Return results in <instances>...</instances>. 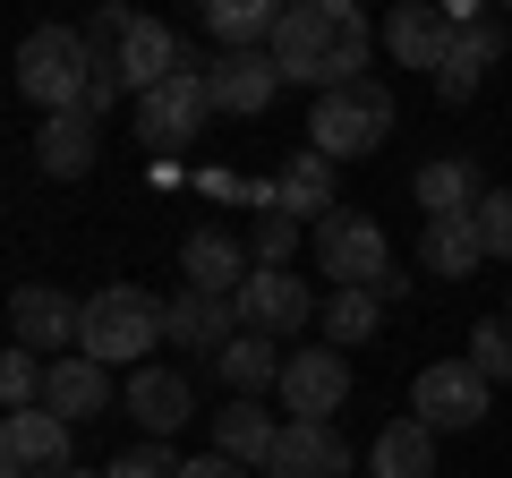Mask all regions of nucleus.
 Masks as SVG:
<instances>
[{
    "label": "nucleus",
    "instance_id": "nucleus-1",
    "mask_svg": "<svg viewBox=\"0 0 512 478\" xmlns=\"http://www.w3.org/2000/svg\"><path fill=\"white\" fill-rule=\"evenodd\" d=\"M367 52H376V26L359 18V0H291L274 26V69L282 86H350V77H376L367 69Z\"/></svg>",
    "mask_w": 512,
    "mask_h": 478
},
{
    "label": "nucleus",
    "instance_id": "nucleus-2",
    "mask_svg": "<svg viewBox=\"0 0 512 478\" xmlns=\"http://www.w3.org/2000/svg\"><path fill=\"white\" fill-rule=\"evenodd\" d=\"M316 274H325L333 291H376V299H402L410 291V274L393 265L384 222L359 214V205H333V214L316 222Z\"/></svg>",
    "mask_w": 512,
    "mask_h": 478
},
{
    "label": "nucleus",
    "instance_id": "nucleus-3",
    "mask_svg": "<svg viewBox=\"0 0 512 478\" xmlns=\"http://www.w3.org/2000/svg\"><path fill=\"white\" fill-rule=\"evenodd\" d=\"M154 342H171V299L137 291V282H103L86 299V325H77V350L94 368H137Z\"/></svg>",
    "mask_w": 512,
    "mask_h": 478
},
{
    "label": "nucleus",
    "instance_id": "nucleus-4",
    "mask_svg": "<svg viewBox=\"0 0 512 478\" xmlns=\"http://www.w3.org/2000/svg\"><path fill=\"white\" fill-rule=\"evenodd\" d=\"M384 137H393V94H384V77H350V86L316 94V111H308V154H325L333 171H342V163H367Z\"/></svg>",
    "mask_w": 512,
    "mask_h": 478
},
{
    "label": "nucleus",
    "instance_id": "nucleus-5",
    "mask_svg": "<svg viewBox=\"0 0 512 478\" xmlns=\"http://www.w3.org/2000/svg\"><path fill=\"white\" fill-rule=\"evenodd\" d=\"M86 86H94V43L77 26H35L18 43V94L43 103V120L52 111H86Z\"/></svg>",
    "mask_w": 512,
    "mask_h": 478
},
{
    "label": "nucleus",
    "instance_id": "nucleus-6",
    "mask_svg": "<svg viewBox=\"0 0 512 478\" xmlns=\"http://www.w3.org/2000/svg\"><path fill=\"white\" fill-rule=\"evenodd\" d=\"M77 470V427L52 410H9L0 419V478H69Z\"/></svg>",
    "mask_w": 512,
    "mask_h": 478
},
{
    "label": "nucleus",
    "instance_id": "nucleus-7",
    "mask_svg": "<svg viewBox=\"0 0 512 478\" xmlns=\"http://www.w3.org/2000/svg\"><path fill=\"white\" fill-rule=\"evenodd\" d=\"M77 325H86V299L52 291V282H18L9 291V342L35 350V359H77Z\"/></svg>",
    "mask_w": 512,
    "mask_h": 478
},
{
    "label": "nucleus",
    "instance_id": "nucleus-8",
    "mask_svg": "<svg viewBox=\"0 0 512 478\" xmlns=\"http://www.w3.org/2000/svg\"><path fill=\"white\" fill-rule=\"evenodd\" d=\"M487 402H495V385L470 368V359H436V368H419V385H410V419L419 427H478L487 419Z\"/></svg>",
    "mask_w": 512,
    "mask_h": 478
},
{
    "label": "nucleus",
    "instance_id": "nucleus-9",
    "mask_svg": "<svg viewBox=\"0 0 512 478\" xmlns=\"http://www.w3.org/2000/svg\"><path fill=\"white\" fill-rule=\"evenodd\" d=\"M214 120V94H205V60H188L171 86H154L146 103H137V137H146L154 154H180L188 137Z\"/></svg>",
    "mask_w": 512,
    "mask_h": 478
},
{
    "label": "nucleus",
    "instance_id": "nucleus-10",
    "mask_svg": "<svg viewBox=\"0 0 512 478\" xmlns=\"http://www.w3.org/2000/svg\"><path fill=\"white\" fill-rule=\"evenodd\" d=\"M282 402H291V419H333V410L350 402V359L333 342H308L282 359Z\"/></svg>",
    "mask_w": 512,
    "mask_h": 478
},
{
    "label": "nucleus",
    "instance_id": "nucleus-11",
    "mask_svg": "<svg viewBox=\"0 0 512 478\" xmlns=\"http://www.w3.org/2000/svg\"><path fill=\"white\" fill-rule=\"evenodd\" d=\"M453 43H461V9H436V0H410V9H393V18H384V52L402 60V69H436V77H444Z\"/></svg>",
    "mask_w": 512,
    "mask_h": 478
},
{
    "label": "nucleus",
    "instance_id": "nucleus-12",
    "mask_svg": "<svg viewBox=\"0 0 512 478\" xmlns=\"http://www.w3.org/2000/svg\"><path fill=\"white\" fill-rule=\"evenodd\" d=\"M265 478H350V444L333 419H282V444L265 461Z\"/></svg>",
    "mask_w": 512,
    "mask_h": 478
},
{
    "label": "nucleus",
    "instance_id": "nucleus-13",
    "mask_svg": "<svg viewBox=\"0 0 512 478\" xmlns=\"http://www.w3.org/2000/svg\"><path fill=\"white\" fill-rule=\"evenodd\" d=\"M205 94L231 120H256L282 94V69H274V52H222V60H205Z\"/></svg>",
    "mask_w": 512,
    "mask_h": 478
},
{
    "label": "nucleus",
    "instance_id": "nucleus-14",
    "mask_svg": "<svg viewBox=\"0 0 512 478\" xmlns=\"http://www.w3.org/2000/svg\"><path fill=\"white\" fill-rule=\"evenodd\" d=\"M256 274V257L239 248L231 231H188L180 239V291H214V299H239Z\"/></svg>",
    "mask_w": 512,
    "mask_h": 478
},
{
    "label": "nucleus",
    "instance_id": "nucleus-15",
    "mask_svg": "<svg viewBox=\"0 0 512 478\" xmlns=\"http://www.w3.org/2000/svg\"><path fill=\"white\" fill-rule=\"evenodd\" d=\"M239 333H248L239 325V299H214V291H180L171 299V342H180L188 359H205V368H214Z\"/></svg>",
    "mask_w": 512,
    "mask_h": 478
},
{
    "label": "nucleus",
    "instance_id": "nucleus-16",
    "mask_svg": "<svg viewBox=\"0 0 512 478\" xmlns=\"http://www.w3.org/2000/svg\"><path fill=\"white\" fill-rule=\"evenodd\" d=\"M308 316H316V291L299 274H265V265H256L248 291H239V325H248V333H274V342H282V333H299Z\"/></svg>",
    "mask_w": 512,
    "mask_h": 478
},
{
    "label": "nucleus",
    "instance_id": "nucleus-17",
    "mask_svg": "<svg viewBox=\"0 0 512 478\" xmlns=\"http://www.w3.org/2000/svg\"><path fill=\"white\" fill-rule=\"evenodd\" d=\"M120 410L146 427V444H163L171 427L197 410V385H188V368H137V376H128V393H120Z\"/></svg>",
    "mask_w": 512,
    "mask_h": 478
},
{
    "label": "nucleus",
    "instance_id": "nucleus-18",
    "mask_svg": "<svg viewBox=\"0 0 512 478\" xmlns=\"http://www.w3.org/2000/svg\"><path fill=\"white\" fill-rule=\"evenodd\" d=\"M188 69V52H180V35H171L163 18H137L128 26V43H120V77H128V94L146 103L154 86H171V77Z\"/></svg>",
    "mask_w": 512,
    "mask_h": 478
},
{
    "label": "nucleus",
    "instance_id": "nucleus-19",
    "mask_svg": "<svg viewBox=\"0 0 512 478\" xmlns=\"http://www.w3.org/2000/svg\"><path fill=\"white\" fill-rule=\"evenodd\" d=\"M410 197L427 205V222H453V214H478V205H487V180H478L470 154H436V163H419Z\"/></svg>",
    "mask_w": 512,
    "mask_h": 478
},
{
    "label": "nucleus",
    "instance_id": "nucleus-20",
    "mask_svg": "<svg viewBox=\"0 0 512 478\" xmlns=\"http://www.w3.org/2000/svg\"><path fill=\"white\" fill-rule=\"evenodd\" d=\"M495 60H504V18H461V43H453V60H444L436 94H444V103H470V94L487 86Z\"/></svg>",
    "mask_w": 512,
    "mask_h": 478
},
{
    "label": "nucleus",
    "instance_id": "nucleus-21",
    "mask_svg": "<svg viewBox=\"0 0 512 478\" xmlns=\"http://www.w3.org/2000/svg\"><path fill=\"white\" fill-rule=\"evenodd\" d=\"M43 410H52V419H69V427L103 419V410H111V368H94L86 350H77V359H52V385H43Z\"/></svg>",
    "mask_w": 512,
    "mask_h": 478
},
{
    "label": "nucleus",
    "instance_id": "nucleus-22",
    "mask_svg": "<svg viewBox=\"0 0 512 478\" xmlns=\"http://www.w3.org/2000/svg\"><path fill=\"white\" fill-rule=\"evenodd\" d=\"M94 154H103V129H94V111H52L35 137V163L52 171V180H86Z\"/></svg>",
    "mask_w": 512,
    "mask_h": 478
},
{
    "label": "nucleus",
    "instance_id": "nucleus-23",
    "mask_svg": "<svg viewBox=\"0 0 512 478\" xmlns=\"http://www.w3.org/2000/svg\"><path fill=\"white\" fill-rule=\"evenodd\" d=\"M274 444H282V427L265 419L256 402L214 410V453H222V461H239V470H265V461H274Z\"/></svg>",
    "mask_w": 512,
    "mask_h": 478
},
{
    "label": "nucleus",
    "instance_id": "nucleus-24",
    "mask_svg": "<svg viewBox=\"0 0 512 478\" xmlns=\"http://www.w3.org/2000/svg\"><path fill=\"white\" fill-rule=\"evenodd\" d=\"M214 376L231 385V402H256L265 385H282V342L274 333H239V342L214 359Z\"/></svg>",
    "mask_w": 512,
    "mask_h": 478
},
{
    "label": "nucleus",
    "instance_id": "nucleus-25",
    "mask_svg": "<svg viewBox=\"0 0 512 478\" xmlns=\"http://www.w3.org/2000/svg\"><path fill=\"white\" fill-rule=\"evenodd\" d=\"M274 205H282L291 222H308V231H316V222L333 214V163H325V154H291V163H282V180H274Z\"/></svg>",
    "mask_w": 512,
    "mask_h": 478
},
{
    "label": "nucleus",
    "instance_id": "nucleus-26",
    "mask_svg": "<svg viewBox=\"0 0 512 478\" xmlns=\"http://www.w3.org/2000/svg\"><path fill=\"white\" fill-rule=\"evenodd\" d=\"M419 257H427V274H453V282H470L478 265H487V239H478V214H453V222H427V239H419Z\"/></svg>",
    "mask_w": 512,
    "mask_h": 478
},
{
    "label": "nucleus",
    "instance_id": "nucleus-27",
    "mask_svg": "<svg viewBox=\"0 0 512 478\" xmlns=\"http://www.w3.org/2000/svg\"><path fill=\"white\" fill-rule=\"evenodd\" d=\"M367 470H376V478H436V427L393 419L376 436V453H367Z\"/></svg>",
    "mask_w": 512,
    "mask_h": 478
},
{
    "label": "nucleus",
    "instance_id": "nucleus-28",
    "mask_svg": "<svg viewBox=\"0 0 512 478\" xmlns=\"http://www.w3.org/2000/svg\"><path fill=\"white\" fill-rule=\"evenodd\" d=\"M205 26L222 35V52H274L282 9H274V0H214V9H205Z\"/></svg>",
    "mask_w": 512,
    "mask_h": 478
},
{
    "label": "nucleus",
    "instance_id": "nucleus-29",
    "mask_svg": "<svg viewBox=\"0 0 512 478\" xmlns=\"http://www.w3.org/2000/svg\"><path fill=\"white\" fill-rule=\"evenodd\" d=\"M376 316H384L376 291H325V342H333V350H342V342H367Z\"/></svg>",
    "mask_w": 512,
    "mask_h": 478
},
{
    "label": "nucleus",
    "instance_id": "nucleus-30",
    "mask_svg": "<svg viewBox=\"0 0 512 478\" xmlns=\"http://www.w3.org/2000/svg\"><path fill=\"white\" fill-rule=\"evenodd\" d=\"M43 385H52V368H43L35 350L9 342V359H0V402L9 410H43Z\"/></svg>",
    "mask_w": 512,
    "mask_h": 478
},
{
    "label": "nucleus",
    "instance_id": "nucleus-31",
    "mask_svg": "<svg viewBox=\"0 0 512 478\" xmlns=\"http://www.w3.org/2000/svg\"><path fill=\"white\" fill-rule=\"evenodd\" d=\"M291 248H299V222L282 214V205H265V214H256V239H248V257L265 265V274H282V265H291Z\"/></svg>",
    "mask_w": 512,
    "mask_h": 478
},
{
    "label": "nucleus",
    "instance_id": "nucleus-32",
    "mask_svg": "<svg viewBox=\"0 0 512 478\" xmlns=\"http://www.w3.org/2000/svg\"><path fill=\"white\" fill-rule=\"evenodd\" d=\"M470 368L487 376V385H504V376H512V316H487V325L470 333Z\"/></svg>",
    "mask_w": 512,
    "mask_h": 478
},
{
    "label": "nucleus",
    "instance_id": "nucleus-33",
    "mask_svg": "<svg viewBox=\"0 0 512 478\" xmlns=\"http://www.w3.org/2000/svg\"><path fill=\"white\" fill-rule=\"evenodd\" d=\"M180 470H188V461L171 453V444H137V453H120L103 478H180Z\"/></svg>",
    "mask_w": 512,
    "mask_h": 478
},
{
    "label": "nucleus",
    "instance_id": "nucleus-34",
    "mask_svg": "<svg viewBox=\"0 0 512 478\" xmlns=\"http://www.w3.org/2000/svg\"><path fill=\"white\" fill-rule=\"evenodd\" d=\"M478 239H487V257L512 265V188H487V205H478Z\"/></svg>",
    "mask_w": 512,
    "mask_h": 478
},
{
    "label": "nucleus",
    "instance_id": "nucleus-35",
    "mask_svg": "<svg viewBox=\"0 0 512 478\" xmlns=\"http://www.w3.org/2000/svg\"><path fill=\"white\" fill-rule=\"evenodd\" d=\"M180 478H256V470H239V461H222V453H205V461H188Z\"/></svg>",
    "mask_w": 512,
    "mask_h": 478
},
{
    "label": "nucleus",
    "instance_id": "nucleus-36",
    "mask_svg": "<svg viewBox=\"0 0 512 478\" xmlns=\"http://www.w3.org/2000/svg\"><path fill=\"white\" fill-rule=\"evenodd\" d=\"M504 316H512V299H504Z\"/></svg>",
    "mask_w": 512,
    "mask_h": 478
},
{
    "label": "nucleus",
    "instance_id": "nucleus-37",
    "mask_svg": "<svg viewBox=\"0 0 512 478\" xmlns=\"http://www.w3.org/2000/svg\"><path fill=\"white\" fill-rule=\"evenodd\" d=\"M69 478H86V470H69Z\"/></svg>",
    "mask_w": 512,
    "mask_h": 478
}]
</instances>
